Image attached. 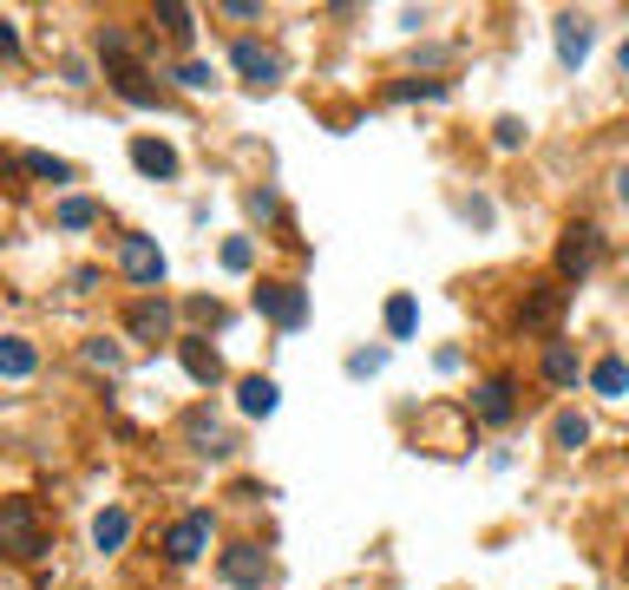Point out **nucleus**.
<instances>
[{
    "label": "nucleus",
    "instance_id": "nucleus-1",
    "mask_svg": "<svg viewBox=\"0 0 629 590\" xmlns=\"http://www.w3.org/2000/svg\"><path fill=\"white\" fill-rule=\"evenodd\" d=\"M0 545L13 558H40L47 538H40V518H33V499H0Z\"/></svg>",
    "mask_w": 629,
    "mask_h": 590
},
{
    "label": "nucleus",
    "instance_id": "nucleus-2",
    "mask_svg": "<svg viewBox=\"0 0 629 590\" xmlns=\"http://www.w3.org/2000/svg\"><path fill=\"white\" fill-rule=\"evenodd\" d=\"M597 263H603V236H597L590 223H570V230H564V243H558V276L584 283Z\"/></svg>",
    "mask_w": 629,
    "mask_h": 590
},
{
    "label": "nucleus",
    "instance_id": "nucleus-3",
    "mask_svg": "<svg viewBox=\"0 0 629 590\" xmlns=\"http://www.w3.org/2000/svg\"><path fill=\"white\" fill-rule=\"evenodd\" d=\"M204 551H210V512H184L164 531V558H171V564H197Z\"/></svg>",
    "mask_w": 629,
    "mask_h": 590
},
{
    "label": "nucleus",
    "instance_id": "nucleus-4",
    "mask_svg": "<svg viewBox=\"0 0 629 590\" xmlns=\"http://www.w3.org/2000/svg\"><path fill=\"white\" fill-rule=\"evenodd\" d=\"M216 571H223L230 590H256L270 578V551H263V545H230V551L216 558Z\"/></svg>",
    "mask_w": 629,
    "mask_h": 590
},
{
    "label": "nucleus",
    "instance_id": "nucleus-5",
    "mask_svg": "<svg viewBox=\"0 0 629 590\" xmlns=\"http://www.w3.org/2000/svg\"><path fill=\"white\" fill-rule=\"evenodd\" d=\"M119 269H125L139 289H158V283H164V250H158L151 236H125V243H119Z\"/></svg>",
    "mask_w": 629,
    "mask_h": 590
},
{
    "label": "nucleus",
    "instance_id": "nucleus-6",
    "mask_svg": "<svg viewBox=\"0 0 629 590\" xmlns=\"http://www.w3.org/2000/svg\"><path fill=\"white\" fill-rule=\"evenodd\" d=\"M256 308H263L276 328H302V322H308V295L295 289V283H263V289H256Z\"/></svg>",
    "mask_w": 629,
    "mask_h": 590
},
{
    "label": "nucleus",
    "instance_id": "nucleus-7",
    "mask_svg": "<svg viewBox=\"0 0 629 590\" xmlns=\"http://www.w3.org/2000/svg\"><path fill=\"white\" fill-rule=\"evenodd\" d=\"M125 328H132L139 342H171V302H164V295H139L132 315H125Z\"/></svg>",
    "mask_w": 629,
    "mask_h": 590
},
{
    "label": "nucleus",
    "instance_id": "nucleus-8",
    "mask_svg": "<svg viewBox=\"0 0 629 590\" xmlns=\"http://www.w3.org/2000/svg\"><path fill=\"white\" fill-rule=\"evenodd\" d=\"M230 67H236L243 79H250V85H263V92H270V85L282 79V60L270 53V47H256V40H236V53H230Z\"/></svg>",
    "mask_w": 629,
    "mask_h": 590
},
{
    "label": "nucleus",
    "instance_id": "nucleus-9",
    "mask_svg": "<svg viewBox=\"0 0 629 590\" xmlns=\"http://www.w3.org/2000/svg\"><path fill=\"white\" fill-rule=\"evenodd\" d=\"M558 315H564V289H531L525 308H518V328H525V335H551Z\"/></svg>",
    "mask_w": 629,
    "mask_h": 590
},
{
    "label": "nucleus",
    "instance_id": "nucleus-10",
    "mask_svg": "<svg viewBox=\"0 0 629 590\" xmlns=\"http://www.w3.org/2000/svg\"><path fill=\"white\" fill-rule=\"evenodd\" d=\"M177 362H184V374H191L197 387H216V380H223V355L204 348V335H184V342H177Z\"/></svg>",
    "mask_w": 629,
    "mask_h": 590
},
{
    "label": "nucleus",
    "instance_id": "nucleus-11",
    "mask_svg": "<svg viewBox=\"0 0 629 590\" xmlns=\"http://www.w3.org/2000/svg\"><path fill=\"white\" fill-rule=\"evenodd\" d=\"M590 40H597V33H590L584 13H558V60L564 67H584V60H590Z\"/></svg>",
    "mask_w": 629,
    "mask_h": 590
},
{
    "label": "nucleus",
    "instance_id": "nucleus-12",
    "mask_svg": "<svg viewBox=\"0 0 629 590\" xmlns=\"http://www.w3.org/2000/svg\"><path fill=\"white\" fill-rule=\"evenodd\" d=\"M282 400V387L270 380V374H250V380H236V407L250 414V420H270Z\"/></svg>",
    "mask_w": 629,
    "mask_h": 590
},
{
    "label": "nucleus",
    "instance_id": "nucleus-13",
    "mask_svg": "<svg viewBox=\"0 0 629 590\" xmlns=\"http://www.w3.org/2000/svg\"><path fill=\"white\" fill-rule=\"evenodd\" d=\"M132 164H139L144 177H177V151L164 145V139H132Z\"/></svg>",
    "mask_w": 629,
    "mask_h": 590
},
{
    "label": "nucleus",
    "instance_id": "nucleus-14",
    "mask_svg": "<svg viewBox=\"0 0 629 590\" xmlns=\"http://www.w3.org/2000/svg\"><path fill=\"white\" fill-rule=\"evenodd\" d=\"M518 414V400H511V380H479V420L486 427H505Z\"/></svg>",
    "mask_w": 629,
    "mask_h": 590
},
{
    "label": "nucleus",
    "instance_id": "nucleus-15",
    "mask_svg": "<svg viewBox=\"0 0 629 590\" xmlns=\"http://www.w3.org/2000/svg\"><path fill=\"white\" fill-rule=\"evenodd\" d=\"M112 85H119V99H132V105H158V92L144 85V73L132 67V53H112Z\"/></svg>",
    "mask_w": 629,
    "mask_h": 590
},
{
    "label": "nucleus",
    "instance_id": "nucleus-16",
    "mask_svg": "<svg viewBox=\"0 0 629 590\" xmlns=\"http://www.w3.org/2000/svg\"><path fill=\"white\" fill-rule=\"evenodd\" d=\"M590 387H597L603 400H623V394H629V362H623V355H603V362L590 368Z\"/></svg>",
    "mask_w": 629,
    "mask_h": 590
},
{
    "label": "nucleus",
    "instance_id": "nucleus-17",
    "mask_svg": "<svg viewBox=\"0 0 629 590\" xmlns=\"http://www.w3.org/2000/svg\"><path fill=\"white\" fill-rule=\"evenodd\" d=\"M33 362H40V355H33V342H27V335H7V342H0V374H7V380H27Z\"/></svg>",
    "mask_w": 629,
    "mask_h": 590
},
{
    "label": "nucleus",
    "instance_id": "nucleus-18",
    "mask_svg": "<svg viewBox=\"0 0 629 590\" xmlns=\"http://www.w3.org/2000/svg\"><path fill=\"white\" fill-rule=\"evenodd\" d=\"M125 538H132V512H119V506H112V512L92 518V545H99V551H119Z\"/></svg>",
    "mask_w": 629,
    "mask_h": 590
},
{
    "label": "nucleus",
    "instance_id": "nucleus-19",
    "mask_svg": "<svg viewBox=\"0 0 629 590\" xmlns=\"http://www.w3.org/2000/svg\"><path fill=\"white\" fill-rule=\"evenodd\" d=\"M184 434H191V446H197V452H210V459H223V452H230V434H223L210 414H191V420H184Z\"/></svg>",
    "mask_w": 629,
    "mask_h": 590
},
{
    "label": "nucleus",
    "instance_id": "nucleus-20",
    "mask_svg": "<svg viewBox=\"0 0 629 590\" xmlns=\"http://www.w3.org/2000/svg\"><path fill=\"white\" fill-rule=\"evenodd\" d=\"M545 380H551V387H577V348H570V342H551V348H545Z\"/></svg>",
    "mask_w": 629,
    "mask_h": 590
},
{
    "label": "nucleus",
    "instance_id": "nucleus-21",
    "mask_svg": "<svg viewBox=\"0 0 629 590\" xmlns=\"http://www.w3.org/2000/svg\"><path fill=\"white\" fill-rule=\"evenodd\" d=\"M584 440H590V420L564 407L558 420H551V446H564V452H577V446H584Z\"/></svg>",
    "mask_w": 629,
    "mask_h": 590
},
{
    "label": "nucleus",
    "instance_id": "nucleus-22",
    "mask_svg": "<svg viewBox=\"0 0 629 590\" xmlns=\"http://www.w3.org/2000/svg\"><path fill=\"white\" fill-rule=\"evenodd\" d=\"M20 164H27L33 177H47V184H72V164L67 157H53V151H27Z\"/></svg>",
    "mask_w": 629,
    "mask_h": 590
},
{
    "label": "nucleus",
    "instance_id": "nucleus-23",
    "mask_svg": "<svg viewBox=\"0 0 629 590\" xmlns=\"http://www.w3.org/2000/svg\"><path fill=\"white\" fill-rule=\"evenodd\" d=\"M414 328H419V308H414V295H394V302H387V335H394V342H407Z\"/></svg>",
    "mask_w": 629,
    "mask_h": 590
},
{
    "label": "nucleus",
    "instance_id": "nucleus-24",
    "mask_svg": "<svg viewBox=\"0 0 629 590\" xmlns=\"http://www.w3.org/2000/svg\"><path fill=\"white\" fill-rule=\"evenodd\" d=\"M60 223H67V230H85V223H99V204H85V197H67V204H60Z\"/></svg>",
    "mask_w": 629,
    "mask_h": 590
},
{
    "label": "nucleus",
    "instance_id": "nucleus-25",
    "mask_svg": "<svg viewBox=\"0 0 629 590\" xmlns=\"http://www.w3.org/2000/svg\"><path fill=\"white\" fill-rule=\"evenodd\" d=\"M250 263H256V250H250V236H230V243H223V269H236V276H243Z\"/></svg>",
    "mask_w": 629,
    "mask_h": 590
},
{
    "label": "nucleus",
    "instance_id": "nucleus-26",
    "mask_svg": "<svg viewBox=\"0 0 629 590\" xmlns=\"http://www.w3.org/2000/svg\"><path fill=\"white\" fill-rule=\"evenodd\" d=\"M491 145L518 151V145H525V119H498V125H491Z\"/></svg>",
    "mask_w": 629,
    "mask_h": 590
},
{
    "label": "nucleus",
    "instance_id": "nucleus-27",
    "mask_svg": "<svg viewBox=\"0 0 629 590\" xmlns=\"http://www.w3.org/2000/svg\"><path fill=\"white\" fill-rule=\"evenodd\" d=\"M439 99V92H446V85H439V79H400V85H394V99Z\"/></svg>",
    "mask_w": 629,
    "mask_h": 590
},
{
    "label": "nucleus",
    "instance_id": "nucleus-28",
    "mask_svg": "<svg viewBox=\"0 0 629 590\" xmlns=\"http://www.w3.org/2000/svg\"><path fill=\"white\" fill-rule=\"evenodd\" d=\"M210 79H216V73H210L204 60H184V67H177V85H191V92H204Z\"/></svg>",
    "mask_w": 629,
    "mask_h": 590
},
{
    "label": "nucleus",
    "instance_id": "nucleus-29",
    "mask_svg": "<svg viewBox=\"0 0 629 590\" xmlns=\"http://www.w3.org/2000/svg\"><path fill=\"white\" fill-rule=\"evenodd\" d=\"M158 20H164L177 40H191V7H158Z\"/></svg>",
    "mask_w": 629,
    "mask_h": 590
},
{
    "label": "nucleus",
    "instance_id": "nucleus-30",
    "mask_svg": "<svg viewBox=\"0 0 629 590\" xmlns=\"http://www.w3.org/2000/svg\"><path fill=\"white\" fill-rule=\"evenodd\" d=\"M85 362H92V368H119V348H112V342H85Z\"/></svg>",
    "mask_w": 629,
    "mask_h": 590
},
{
    "label": "nucleus",
    "instance_id": "nucleus-31",
    "mask_svg": "<svg viewBox=\"0 0 629 590\" xmlns=\"http://www.w3.org/2000/svg\"><path fill=\"white\" fill-rule=\"evenodd\" d=\"M0 53H7V60L20 53V27H13V20H0Z\"/></svg>",
    "mask_w": 629,
    "mask_h": 590
},
{
    "label": "nucleus",
    "instance_id": "nucleus-32",
    "mask_svg": "<svg viewBox=\"0 0 629 590\" xmlns=\"http://www.w3.org/2000/svg\"><path fill=\"white\" fill-rule=\"evenodd\" d=\"M191 315H197V322H223V308H216L210 295H197V302H191Z\"/></svg>",
    "mask_w": 629,
    "mask_h": 590
},
{
    "label": "nucleus",
    "instance_id": "nucleus-33",
    "mask_svg": "<svg viewBox=\"0 0 629 590\" xmlns=\"http://www.w3.org/2000/svg\"><path fill=\"white\" fill-rule=\"evenodd\" d=\"M617 197H623V204H629V164H623V171H617Z\"/></svg>",
    "mask_w": 629,
    "mask_h": 590
},
{
    "label": "nucleus",
    "instance_id": "nucleus-34",
    "mask_svg": "<svg viewBox=\"0 0 629 590\" xmlns=\"http://www.w3.org/2000/svg\"><path fill=\"white\" fill-rule=\"evenodd\" d=\"M617 67H623V73H629V40H623V53H617Z\"/></svg>",
    "mask_w": 629,
    "mask_h": 590
}]
</instances>
